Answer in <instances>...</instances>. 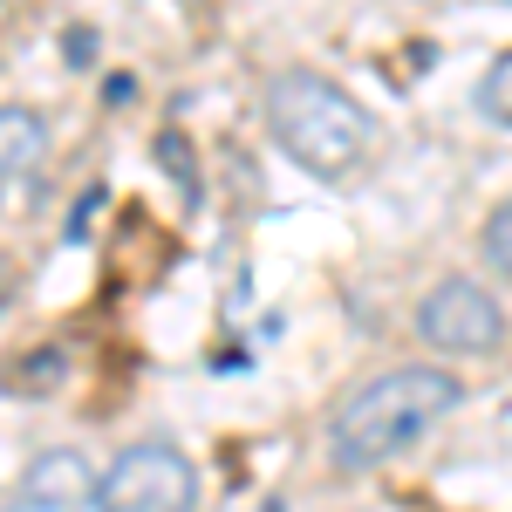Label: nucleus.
<instances>
[{
	"instance_id": "10",
	"label": "nucleus",
	"mask_w": 512,
	"mask_h": 512,
	"mask_svg": "<svg viewBox=\"0 0 512 512\" xmlns=\"http://www.w3.org/2000/svg\"><path fill=\"white\" fill-rule=\"evenodd\" d=\"M0 301H7V280H0Z\"/></svg>"
},
{
	"instance_id": "3",
	"label": "nucleus",
	"mask_w": 512,
	"mask_h": 512,
	"mask_svg": "<svg viewBox=\"0 0 512 512\" xmlns=\"http://www.w3.org/2000/svg\"><path fill=\"white\" fill-rule=\"evenodd\" d=\"M103 512H192L198 506V472L178 444H130L110 472L96 478Z\"/></svg>"
},
{
	"instance_id": "4",
	"label": "nucleus",
	"mask_w": 512,
	"mask_h": 512,
	"mask_svg": "<svg viewBox=\"0 0 512 512\" xmlns=\"http://www.w3.org/2000/svg\"><path fill=\"white\" fill-rule=\"evenodd\" d=\"M417 335L437 355H492L506 342V308L478 280H437L417 301Z\"/></svg>"
},
{
	"instance_id": "7",
	"label": "nucleus",
	"mask_w": 512,
	"mask_h": 512,
	"mask_svg": "<svg viewBox=\"0 0 512 512\" xmlns=\"http://www.w3.org/2000/svg\"><path fill=\"white\" fill-rule=\"evenodd\" d=\"M478 110L512 130V48H506V55H492V69H485V82H478Z\"/></svg>"
},
{
	"instance_id": "1",
	"label": "nucleus",
	"mask_w": 512,
	"mask_h": 512,
	"mask_svg": "<svg viewBox=\"0 0 512 512\" xmlns=\"http://www.w3.org/2000/svg\"><path fill=\"white\" fill-rule=\"evenodd\" d=\"M458 396H465V383L451 369H437V362H403V369H383V376L355 383L328 417V465L335 472L390 465L458 410Z\"/></svg>"
},
{
	"instance_id": "9",
	"label": "nucleus",
	"mask_w": 512,
	"mask_h": 512,
	"mask_svg": "<svg viewBox=\"0 0 512 512\" xmlns=\"http://www.w3.org/2000/svg\"><path fill=\"white\" fill-rule=\"evenodd\" d=\"M7 198H14V185H7V178H0V212H7Z\"/></svg>"
},
{
	"instance_id": "2",
	"label": "nucleus",
	"mask_w": 512,
	"mask_h": 512,
	"mask_svg": "<svg viewBox=\"0 0 512 512\" xmlns=\"http://www.w3.org/2000/svg\"><path fill=\"white\" fill-rule=\"evenodd\" d=\"M267 123H274L280 151L308 164L315 178H349L355 164L376 151V123L342 82L315 76V69H280L267 82Z\"/></svg>"
},
{
	"instance_id": "8",
	"label": "nucleus",
	"mask_w": 512,
	"mask_h": 512,
	"mask_svg": "<svg viewBox=\"0 0 512 512\" xmlns=\"http://www.w3.org/2000/svg\"><path fill=\"white\" fill-rule=\"evenodd\" d=\"M478 253L492 260V274L512 280V205H499L492 219H485V233H478Z\"/></svg>"
},
{
	"instance_id": "6",
	"label": "nucleus",
	"mask_w": 512,
	"mask_h": 512,
	"mask_svg": "<svg viewBox=\"0 0 512 512\" xmlns=\"http://www.w3.org/2000/svg\"><path fill=\"white\" fill-rule=\"evenodd\" d=\"M41 151H48V123H41L35 110L0 103V178H7V185H21V178L41 164Z\"/></svg>"
},
{
	"instance_id": "5",
	"label": "nucleus",
	"mask_w": 512,
	"mask_h": 512,
	"mask_svg": "<svg viewBox=\"0 0 512 512\" xmlns=\"http://www.w3.org/2000/svg\"><path fill=\"white\" fill-rule=\"evenodd\" d=\"M96 506V472L82 451H41L35 465L21 472L14 499L0 512H89Z\"/></svg>"
}]
</instances>
